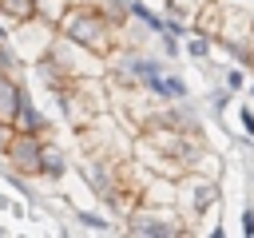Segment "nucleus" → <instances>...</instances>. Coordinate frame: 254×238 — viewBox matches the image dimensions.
<instances>
[{"instance_id":"nucleus-1","label":"nucleus","mask_w":254,"mask_h":238,"mask_svg":"<svg viewBox=\"0 0 254 238\" xmlns=\"http://www.w3.org/2000/svg\"><path fill=\"white\" fill-rule=\"evenodd\" d=\"M111 24H115V20H111L99 4H67L56 28H60L64 36L79 40L83 48H91V52L107 56V52L115 48V32H111Z\"/></svg>"},{"instance_id":"nucleus-10","label":"nucleus","mask_w":254,"mask_h":238,"mask_svg":"<svg viewBox=\"0 0 254 238\" xmlns=\"http://www.w3.org/2000/svg\"><path fill=\"white\" fill-rule=\"evenodd\" d=\"M139 202H147V206H175V178L151 171V178L139 190Z\"/></svg>"},{"instance_id":"nucleus-20","label":"nucleus","mask_w":254,"mask_h":238,"mask_svg":"<svg viewBox=\"0 0 254 238\" xmlns=\"http://www.w3.org/2000/svg\"><path fill=\"white\" fill-rule=\"evenodd\" d=\"M238 123H242V139H250V143H254V107H250V103H242V107H238Z\"/></svg>"},{"instance_id":"nucleus-21","label":"nucleus","mask_w":254,"mask_h":238,"mask_svg":"<svg viewBox=\"0 0 254 238\" xmlns=\"http://www.w3.org/2000/svg\"><path fill=\"white\" fill-rule=\"evenodd\" d=\"M12 135H16V127H12V123H4V119H0V155H4V147H8V143H12Z\"/></svg>"},{"instance_id":"nucleus-14","label":"nucleus","mask_w":254,"mask_h":238,"mask_svg":"<svg viewBox=\"0 0 254 238\" xmlns=\"http://www.w3.org/2000/svg\"><path fill=\"white\" fill-rule=\"evenodd\" d=\"M28 16H36V0H0V20L8 28L20 24V20H28Z\"/></svg>"},{"instance_id":"nucleus-9","label":"nucleus","mask_w":254,"mask_h":238,"mask_svg":"<svg viewBox=\"0 0 254 238\" xmlns=\"http://www.w3.org/2000/svg\"><path fill=\"white\" fill-rule=\"evenodd\" d=\"M67 155L44 135V147H40V178H48V182H64V175H67Z\"/></svg>"},{"instance_id":"nucleus-6","label":"nucleus","mask_w":254,"mask_h":238,"mask_svg":"<svg viewBox=\"0 0 254 238\" xmlns=\"http://www.w3.org/2000/svg\"><path fill=\"white\" fill-rule=\"evenodd\" d=\"M40 147H44V135L16 131L12 143L4 147V163H8V171L24 175V178H40Z\"/></svg>"},{"instance_id":"nucleus-8","label":"nucleus","mask_w":254,"mask_h":238,"mask_svg":"<svg viewBox=\"0 0 254 238\" xmlns=\"http://www.w3.org/2000/svg\"><path fill=\"white\" fill-rule=\"evenodd\" d=\"M12 127L16 131H32V135H48L52 131V123H48V115L32 103V95L24 91L20 95V107H16V119H12Z\"/></svg>"},{"instance_id":"nucleus-23","label":"nucleus","mask_w":254,"mask_h":238,"mask_svg":"<svg viewBox=\"0 0 254 238\" xmlns=\"http://www.w3.org/2000/svg\"><path fill=\"white\" fill-rule=\"evenodd\" d=\"M0 210H12V214H16V218H20V214H24V206H20V202H12V198H4V194H0Z\"/></svg>"},{"instance_id":"nucleus-7","label":"nucleus","mask_w":254,"mask_h":238,"mask_svg":"<svg viewBox=\"0 0 254 238\" xmlns=\"http://www.w3.org/2000/svg\"><path fill=\"white\" fill-rule=\"evenodd\" d=\"M143 87H147V91H151V95H155L159 103H171V99H187V95H190L187 79H183L179 71H167V67H163L159 75H151V79H147Z\"/></svg>"},{"instance_id":"nucleus-4","label":"nucleus","mask_w":254,"mask_h":238,"mask_svg":"<svg viewBox=\"0 0 254 238\" xmlns=\"http://www.w3.org/2000/svg\"><path fill=\"white\" fill-rule=\"evenodd\" d=\"M48 56L67 71V79L107 75V56H99V52L83 48L79 40H71V36H64V32H56V40H52V52H48Z\"/></svg>"},{"instance_id":"nucleus-15","label":"nucleus","mask_w":254,"mask_h":238,"mask_svg":"<svg viewBox=\"0 0 254 238\" xmlns=\"http://www.w3.org/2000/svg\"><path fill=\"white\" fill-rule=\"evenodd\" d=\"M206 4H210V0H163V12L183 16V20H190V24H194V16H198Z\"/></svg>"},{"instance_id":"nucleus-24","label":"nucleus","mask_w":254,"mask_h":238,"mask_svg":"<svg viewBox=\"0 0 254 238\" xmlns=\"http://www.w3.org/2000/svg\"><path fill=\"white\" fill-rule=\"evenodd\" d=\"M246 91H250V99H254V75H250V79H246Z\"/></svg>"},{"instance_id":"nucleus-12","label":"nucleus","mask_w":254,"mask_h":238,"mask_svg":"<svg viewBox=\"0 0 254 238\" xmlns=\"http://www.w3.org/2000/svg\"><path fill=\"white\" fill-rule=\"evenodd\" d=\"M210 52H214V40H210V36H202V32H194V28H190V36H183V56H187V60L210 63Z\"/></svg>"},{"instance_id":"nucleus-13","label":"nucleus","mask_w":254,"mask_h":238,"mask_svg":"<svg viewBox=\"0 0 254 238\" xmlns=\"http://www.w3.org/2000/svg\"><path fill=\"white\" fill-rule=\"evenodd\" d=\"M67 210H71V218H75L83 230H95V234H111V230H115V222L103 218L99 210H79V206H67Z\"/></svg>"},{"instance_id":"nucleus-19","label":"nucleus","mask_w":254,"mask_h":238,"mask_svg":"<svg viewBox=\"0 0 254 238\" xmlns=\"http://www.w3.org/2000/svg\"><path fill=\"white\" fill-rule=\"evenodd\" d=\"M64 8H67V0H36V16H44V20H52V24H60Z\"/></svg>"},{"instance_id":"nucleus-22","label":"nucleus","mask_w":254,"mask_h":238,"mask_svg":"<svg viewBox=\"0 0 254 238\" xmlns=\"http://www.w3.org/2000/svg\"><path fill=\"white\" fill-rule=\"evenodd\" d=\"M242 234H246V238L254 234V206H246V210H242Z\"/></svg>"},{"instance_id":"nucleus-17","label":"nucleus","mask_w":254,"mask_h":238,"mask_svg":"<svg viewBox=\"0 0 254 238\" xmlns=\"http://www.w3.org/2000/svg\"><path fill=\"white\" fill-rule=\"evenodd\" d=\"M155 40H159V52H163V60H179V56H183V40H179V36H171V32H159Z\"/></svg>"},{"instance_id":"nucleus-18","label":"nucleus","mask_w":254,"mask_h":238,"mask_svg":"<svg viewBox=\"0 0 254 238\" xmlns=\"http://www.w3.org/2000/svg\"><path fill=\"white\" fill-rule=\"evenodd\" d=\"M246 79H250V75H246V67H242V63L222 67V83H226L230 91H246Z\"/></svg>"},{"instance_id":"nucleus-2","label":"nucleus","mask_w":254,"mask_h":238,"mask_svg":"<svg viewBox=\"0 0 254 238\" xmlns=\"http://www.w3.org/2000/svg\"><path fill=\"white\" fill-rule=\"evenodd\" d=\"M218 202H222L218 178L198 175V171H183V175L175 178V210H179L190 226H194V218H206Z\"/></svg>"},{"instance_id":"nucleus-11","label":"nucleus","mask_w":254,"mask_h":238,"mask_svg":"<svg viewBox=\"0 0 254 238\" xmlns=\"http://www.w3.org/2000/svg\"><path fill=\"white\" fill-rule=\"evenodd\" d=\"M20 95H24V79L0 71V119L12 123L16 119V107H20Z\"/></svg>"},{"instance_id":"nucleus-16","label":"nucleus","mask_w":254,"mask_h":238,"mask_svg":"<svg viewBox=\"0 0 254 238\" xmlns=\"http://www.w3.org/2000/svg\"><path fill=\"white\" fill-rule=\"evenodd\" d=\"M206 103H210V111H214V115H222V111H226V107L234 103V91H230L226 83H218V87H214V91L206 95Z\"/></svg>"},{"instance_id":"nucleus-3","label":"nucleus","mask_w":254,"mask_h":238,"mask_svg":"<svg viewBox=\"0 0 254 238\" xmlns=\"http://www.w3.org/2000/svg\"><path fill=\"white\" fill-rule=\"evenodd\" d=\"M123 230L135 234V238H179V234H190L194 226L175 206H147V202H139L123 218Z\"/></svg>"},{"instance_id":"nucleus-5","label":"nucleus","mask_w":254,"mask_h":238,"mask_svg":"<svg viewBox=\"0 0 254 238\" xmlns=\"http://www.w3.org/2000/svg\"><path fill=\"white\" fill-rule=\"evenodd\" d=\"M56 24L52 20H44V16H28V20H20V24H12V32H8V40H12V48L32 63V60H40V56H48L52 52V40H56Z\"/></svg>"}]
</instances>
